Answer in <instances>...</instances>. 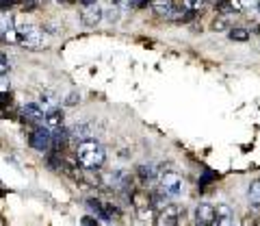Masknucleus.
Returning <instances> with one entry per match:
<instances>
[{
	"instance_id": "f257e3e1",
	"label": "nucleus",
	"mask_w": 260,
	"mask_h": 226,
	"mask_svg": "<svg viewBox=\"0 0 260 226\" xmlns=\"http://www.w3.org/2000/svg\"><path fill=\"white\" fill-rule=\"evenodd\" d=\"M76 159L85 170H100L104 165V159H107V152H104V148L98 142L85 139L78 144Z\"/></svg>"
},
{
	"instance_id": "f03ea898",
	"label": "nucleus",
	"mask_w": 260,
	"mask_h": 226,
	"mask_svg": "<svg viewBox=\"0 0 260 226\" xmlns=\"http://www.w3.org/2000/svg\"><path fill=\"white\" fill-rule=\"evenodd\" d=\"M18 31V44H22L24 48H30V50H39L44 48V31L37 29L35 24H22V26L15 29Z\"/></svg>"
},
{
	"instance_id": "7ed1b4c3",
	"label": "nucleus",
	"mask_w": 260,
	"mask_h": 226,
	"mask_svg": "<svg viewBox=\"0 0 260 226\" xmlns=\"http://www.w3.org/2000/svg\"><path fill=\"white\" fill-rule=\"evenodd\" d=\"M160 189L165 191L167 196L178 198V196L182 193V189H184L182 176L176 174V172H162V174H160Z\"/></svg>"
},
{
	"instance_id": "20e7f679",
	"label": "nucleus",
	"mask_w": 260,
	"mask_h": 226,
	"mask_svg": "<svg viewBox=\"0 0 260 226\" xmlns=\"http://www.w3.org/2000/svg\"><path fill=\"white\" fill-rule=\"evenodd\" d=\"M87 207L95 213V217H100L102 222H113L115 217H119V209L104 200H87Z\"/></svg>"
},
{
	"instance_id": "39448f33",
	"label": "nucleus",
	"mask_w": 260,
	"mask_h": 226,
	"mask_svg": "<svg viewBox=\"0 0 260 226\" xmlns=\"http://www.w3.org/2000/svg\"><path fill=\"white\" fill-rule=\"evenodd\" d=\"M28 142H30V148H35V150H39V152L50 150V144H52V131H50L48 126H37L35 131L30 133Z\"/></svg>"
},
{
	"instance_id": "423d86ee",
	"label": "nucleus",
	"mask_w": 260,
	"mask_h": 226,
	"mask_svg": "<svg viewBox=\"0 0 260 226\" xmlns=\"http://www.w3.org/2000/svg\"><path fill=\"white\" fill-rule=\"evenodd\" d=\"M104 15V9L98 3H87L83 7V11H80V20H83L85 26H98Z\"/></svg>"
},
{
	"instance_id": "0eeeda50",
	"label": "nucleus",
	"mask_w": 260,
	"mask_h": 226,
	"mask_svg": "<svg viewBox=\"0 0 260 226\" xmlns=\"http://www.w3.org/2000/svg\"><path fill=\"white\" fill-rule=\"evenodd\" d=\"M109 181H111V187L115 191L126 193V191L133 189V176H130L128 172H113L109 176Z\"/></svg>"
},
{
	"instance_id": "6e6552de",
	"label": "nucleus",
	"mask_w": 260,
	"mask_h": 226,
	"mask_svg": "<svg viewBox=\"0 0 260 226\" xmlns=\"http://www.w3.org/2000/svg\"><path fill=\"white\" fill-rule=\"evenodd\" d=\"M215 222V207L213 205H206L202 203L198 205V209H195V224L200 226H208Z\"/></svg>"
},
{
	"instance_id": "1a4fd4ad",
	"label": "nucleus",
	"mask_w": 260,
	"mask_h": 226,
	"mask_svg": "<svg viewBox=\"0 0 260 226\" xmlns=\"http://www.w3.org/2000/svg\"><path fill=\"white\" fill-rule=\"evenodd\" d=\"M22 113H24V118H26V120H30V122L42 124V122H44V113H46V111L39 107V102H28V104H24Z\"/></svg>"
},
{
	"instance_id": "9d476101",
	"label": "nucleus",
	"mask_w": 260,
	"mask_h": 226,
	"mask_svg": "<svg viewBox=\"0 0 260 226\" xmlns=\"http://www.w3.org/2000/svg\"><path fill=\"white\" fill-rule=\"evenodd\" d=\"M63 118H65V113L59 109V107H54V109H48L46 113H44V124L50 128H59V126H63Z\"/></svg>"
},
{
	"instance_id": "9b49d317",
	"label": "nucleus",
	"mask_w": 260,
	"mask_h": 226,
	"mask_svg": "<svg viewBox=\"0 0 260 226\" xmlns=\"http://www.w3.org/2000/svg\"><path fill=\"white\" fill-rule=\"evenodd\" d=\"M180 217V207L178 205H165L160 209V222L162 224H178Z\"/></svg>"
},
{
	"instance_id": "f8f14e48",
	"label": "nucleus",
	"mask_w": 260,
	"mask_h": 226,
	"mask_svg": "<svg viewBox=\"0 0 260 226\" xmlns=\"http://www.w3.org/2000/svg\"><path fill=\"white\" fill-rule=\"evenodd\" d=\"M156 176H158V165L156 163H143L139 165V179L141 183H152V181H156Z\"/></svg>"
},
{
	"instance_id": "ddd939ff",
	"label": "nucleus",
	"mask_w": 260,
	"mask_h": 226,
	"mask_svg": "<svg viewBox=\"0 0 260 226\" xmlns=\"http://www.w3.org/2000/svg\"><path fill=\"white\" fill-rule=\"evenodd\" d=\"M234 222V213L228 205H217L215 209V222L213 224H232Z\"/></svg>"
},
{
	"instance_id": "4468645a",
	"label": "nucleus",
	"mask_w": 260,
	"mask_h": 226,
	"mask_svg": "<svg viewBox=\"0 0 260 226\" xmlns=\"http://www.w3.org/2000/svg\"><path fill=\"white\" fill-rule=\"evenodd\" d=\"M91 135H93L91 124H76L74 128H72V137H74V139H78V142L91 139Z\"/></svg>"
},
{
	"instance_id": "2eb2a0df",
	"label": "nucleus",
	"mask_w": 260,
	"mask_h": 226,
	"mask_svg": "<svg viewBox=\"0 0 260 226\" xmlns=\"http://www.w3.org/2000/svg\"><path fill=\"white\" fill-rule=\"evenodd\" d=\"M247 200H249V205L258 209L260 207V181H254V183H249V189H247Z\"/></svg>"
},
{
	"instance_id": "dca6fc26",
	"label": "nucleus",
	"mask_w": 260,
	"mask_h": 226,
	"mask_svg": "<svg viewBox=\"0 0 260 226\" xmlns=\"http://www.w3.org/2000/svg\"><path fill=\"white\" fill-rule=\"evenodd\" d=\"M39 107H42L44 111L54 109V107H59V98H56L52 92H44L42 96H39Z\"/></svg>"
},
{
	"instance_id": "f3484780",
	"label": "nucleus",
	"mask_w": 260,
	"mask_h": 226,
	"mask_svg": "<svg viewBox=\"0 0 260 226\" xmlns=\"http://www.w3.org/2000/svg\"><path fill=\"white\" fill-rule=\"evenodd\" d=\"M172 0H154V3H152V9H154V13H156V15H165V18H167V15H169V11H172Z\"/></svg>"
},
{
	"instance_id": "a211bd4d",
	"label": "nucleus",
	"mask_w": 260,
	"mask_h": 226,
	"mask_svg": "<svg viewBox=\"0 0 260 226\" xmlns=\"http://www.w3.org/2000/svg\"><path fill=\"white\" fill-rule=\"evenodd\" d=\"M13 29V13L11 11H0V35Z\"/></svg>"
},
{
	"instance_id": "6ab92c4d",
	"label": "nucleus",
	"mask_w": 260,
	"mask_h": 226,
	"mask_svg": "<svg viewBox=\"0 0 260 226\" xmlns=\"http://www.w3.org/2000/svg\"><path fill=\"white\" fill-rule=\"evenodd\" d=\"M230 39H232V42H247V39H249V31L247 29H241V26H237V29H232L230 31Z\"/></svg>"
},
{
	"instance_id": "aec40b11",
	"label": "nucleus",
	"mask_w": 260,
	"mask_h": 226,
	"mask_svg": "<svg viewBox=\"0 0 260 226\" xmlns=\"http://www.w3.org/2000/svg\"><path fill=\"white\" fill-rule=\"evenodd\" d=\"M152 205L156 207V209H162V207L167 205V193L162 191V189L158 193H154V196H152Z\"/></svg>"
},
{
	"instance_id": "412c9836",
	"label": "nucleus",
	"mask_w": 260,
	"mask_h": 226,
	"mask_svg": "<svg viewBox=\"0 0 260 226\" xmlns=\"http://www.w3.org/2000/svg\"><path fill=\"white\" fill-rule=\"evenodd\" d=\"M213 31H217V33H221V31H225L228 29V18L225 15H221V18H217L215 22H213V26H210Z\"/></svg>"
},
{
	"instance_id": "4be33fe9",
	"label": "nucleus",
	"mask_w": 260,
	"mask_h": 226,
	"mask_svg": "<svg viewBox=\"0 0 260 226\" xmlns=\"http://www.w3.org/2000/svg\"><path fill=\"white\" fill-rule=\"evenodd\" d=\"M260 0H234V7H239V9H251V7H256Z\"/></svg>"
},
{
	"instance_id": "5701e85b",
	"label": "nucleus",
	"mask_w": 260,
	"mask_h": 226,
	"mask_svg": "<svg viewBox=\"0 0 260 226\" xmlns=\"http://www.w3.org/2000/svg\"><path fill=\"white\" fill-rule=\"evenodd\" d=\"M63 102L68 104V107H74V104H78V102H80V96H78L76 92H72V94H68V98H65Z\"/></svg>"
},
{
	"instance_id": "b1692460",
	"label": "nucleus",
	"mask_w": 260,
	"mask_h": 226,
	"mask_svg": "<svg viewBox=\"0 0 260 226\" xmlns=\"http://www.w3.org/2000/svg\"><path fill=\"white\" fill-rule=\"evenodd\" d=\"M11 104V94L9 92H0V109L9 107Z\"/></svg>"
},
{
	"instance_id": "393cba45",
	"label": "nucleus",
	"mask_w": 260,
	"mask_h": 226,
	"mask_svg": "<svg viewBox=\"0 0 260 226\" xmlns=\"http://www.w3.org/2000/svg\"><path fill=\"white\" fill-rule=\"evenodd\" d=\"M213 179H217V174H215V172H210V170H206L204 176L200 179V185H208V181H213Z\"/></svg>"
},
{
	"instance_id": "a878e982",
	"label": "nucleus",
	"mask_w": 260,
	"mask_h": 226,
	"mask_svg": "<svg viewBox=\"0 0 260 226\" xmlns=\"http://www.w3.org/2000/svg\"><path fill=\"white\" fill-rule=\"evenodd\" d=\"M7 70H9V61H7V56L0 52V74H7Z\"/></svg>"
},
{
	"instance_id": "bb28decb",
	"label": "nucleus",
	"mask_w": 260,
	"mask_h": 226,
	"mask_svg": "<svg viewBox=\"0 0 260 226\" xmlns=\"http://www.w3.org/2000/svg\"><path fill=\"white\" fill-rule=\"evenodd\" d=\"M117 9H119V7H115V5H113V9H111V11L107 13V20H111V22H115V20L119 18V11H117Z\"/></svg>"
},
{
	"instance_id": "cd10ccee",
	"label": "nucleus",
	"mask_w": 260,
	"mask_h": 226,
	"mask_svg": "<svg viewBox=\"0 0 260 226\" xmlns=\"http://www.w3.org/2000/svg\"><path fill=\"white\" fill-rule=\"evenodd\" d=\"M111 3L115 7H119V9H128V7H133L130 5V0H111Z\"/></svg>"
},
{
	"instance_id": "c85d7f7f",
	"label": "nucleus",
	"mask_w": 260,
	"mask_h": 226,
	"mask_svg": "<svg viewBox=\"0 0 260 226\" xmlns=\"http://www.w3.org/2000/svg\"><path fill=\"white\" fill-rule=\"evenodd\" d=\"M15 3H18V0H0V9H9V7Z\"/></svg>"
},
{
	"instance_id": "c756f323",
	"label": "nucleus",
	"mask_w": 260,
	"mask_h": 226,
	"mask_svg": "<svg viewBox=\"0 0 260 226\" xmlns=\"http://www.w3.org/2000/svg\"><path fill=\"white\" fill-rule=\"evenodd\" d=\"M80 224H85V226H93V224H98V220H95V217H83V220H80Z\"/></svg>"
},
{
	"instance_id": "7c9ffc66",
	"label": "nucleus",
	"mask_w": 260,
	"mask_h": 226,
	"mask_svg": "<svg viewBox=\"0 0 260 226\" xmlns=\"http://www.w3.org/2000/svg\"><path fill=\"white\" fill-rule=\"evenodd\" d=\"M80 3H85V5H87V3H95V0H80Z\"/></svg>"
},
{
	"instance_id": "2f4dec72",
	"label": "nucleus",
	"mask_w": 260,
	"mask_h": 226,
	"mask_svg": "<svg viewBox=\"0 0 260 226\" xmlns=\"http://www.w3.org/2000/svg\"><path fill=\"white\" fill-rule=\"evenodd\" d=\"M258 11H260V3H258Z\"/></svg>"
}]
</instances>
